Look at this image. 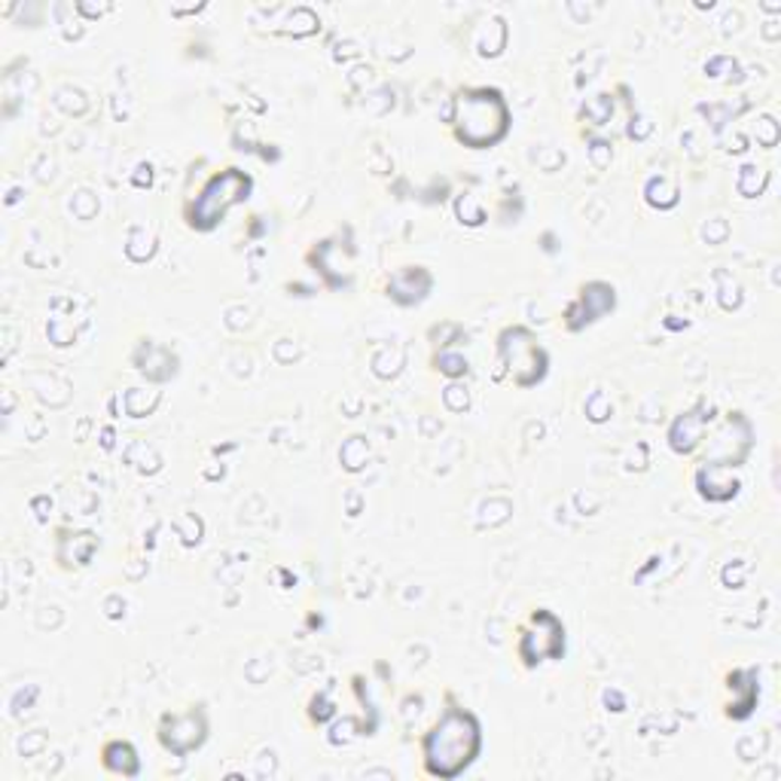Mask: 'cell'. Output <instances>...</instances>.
Here are the masks:
<instances>
[{"mask_svg":"<svg viewBox=\"0 0 781 781\" xmlns=\"http://www.w3.org/2000/svg\"><path fill=\"white\" fill-rule=\"evenodd\" d=\"M483 745L480 724L470 711L449 709L425 736V763L430 776L437 779H455L458 772L476 760Z\"/></svg>","mask_w":781,"mask_h":781,"instance_id":"obj_1","label":"cell"},{"mask_svg":"<svg viewBox=\"0 0 781 781\" xmlns=\"http://www.w3.org/2000/svg\"><path fill=\"white\" fill-rule=\"evenodd\" d=\"M455 135L473 150L497 143L510 128L507 101L497 89H468L455 99Z\"/></svg>","mask_w":781,"mask_h":781,"instance_id":"obj_2","label":"cell"},{"mask_svg":"<svg viewBox=\"0 0 781 781\" xmlns=\"http://www.w3.org/2000/svg\"><path fill=\"white\" fill-rule=\"evenodd\" d=\"M248 193H251V177H248L244 171L227 169L220 171V174H214L211 181L205 184V189H202L196 205H193V214H189V217H193V227H217L220 217H223L232 205L248 199Z\"/></svg>","mask_w":781,"mask_h":781,"instance_id":"obj_3","label":"cell"},{"mask_svg":"<svg viewBox=\"0 0 781 781\" xmlns=\"http://www.w3.org/2000/svg\"><path fill=\"white\" fill-rule=\"evenodd\" d=\"M497 352H501V360L507 364V370H510L516 384L528 388V384L543 379V372H547V355H543V348L535 342V336H531L528 330H504V333H501V342H497Z\"/></svg>","mask_w":781,"mask_h":781,"instance_id":"obj_4","label":"cell"},{"mask_svg":"<svg viewBox=\"0 0 781 781\" xmlns=\"http://www.w3.org/2000/svg\"><path fill=\"white\" fill-rule=\"evenodd\" d=\"M531 625L526 635H522V644H519V654L526 659L528 666H535L540 659L547 656H559L562 654V644H565V629L562 623L555 620L550 611H538L531 617Z\"/></svg>","mask_w":781,"mask_h":781,"instance_id":"obj_5","label":"cell"},{"mask_svg":"<svg viewBox=\"0 0 781 781\" xmlns=\"http://www.w3.org/2000/svg\"><path fill=\"white\" fill-rule=\"evenodd\" d=\"M205 733H208L205 714H202V709H193L181 714V717H169L165 721L162 745L174 754H186L193 751V748H199L202 742H205Z\"/></svg>","mask_w":781,"mask_h":781,"instance_id":"obj_6","label":"cell"},{"mask_svg":"<svg viewBox=\"0 0 781 781\" xmlns=\"http://www.w3.org/2000/svg\"><path fill=\"white\" fill-rule=\"evenodd\" d=\"M613 302H617V297H613L611 285H601V282H596V285L583 287L577 306H574V309L568 312V324L577 330V328H583V324H589V321H598L601 314L611 312Z\"/></svg>","mask_w":781,"mask_h":781,"instance_id":"obj_7","label":"cell"},{"mask_svg":"<svg viewBox=\"0 0 781 781\" xmlns=\"http://www.w3.org/2000/svg\"><path fill=\"white\" fill-rule=\"evenodd\" d=\"M702 427H705V418H702V415H697V412H690V415L678 418V422H675V427H671V440H675V437H681V434H684V440L675 443L671 449H678V452H690V449H693V446L702 440Z\"/></svg>","mask_w":781,"mask_h":781,"instance_id":"obj_8","label":"cell"},{"mask_svg":"<svg viewBox=\"0 0 781 781\" xmlns=\"http://www.w3.org/2000/svg\"><path fill=\"white\" fill-rule=\"evenodd\" d=\"M418 272L422 269H403L388 285V297H394L398 302H415V299H422L427 294V287H430V282H422V285H412L415 278H418Z\"/></svg>","mask_w":781,"mask_h":781,"instance_id":"obj_9","label":"cell"},{"mask_svg":"<svg viewBox=\"0 0 781 781\" xmlns=\"http://www.w3.org/2000/svg\"><path fill=\"white\" fill-rule=\"evenodd\" d=\"M104 763L114 769V772H123V776H135V772H138L135 748L126 745V742H111V745L104 748Z\"/></svg>","mask_w":781,"mask_h":781,"instance_id":"obj_10","label":"cell"},{"mask_svg":"<svg viewBox=\"0 0 781 781\" xmlns=\"http://www.w3.org/2000/svg\"><path fill=\"white\" fill-rule=\"evenodd\" d=\"M437 364H440V370L449 372V376H461V372H468V360H464V357H440Z\"/></svg>","mask_w":781,"mask_h":781,"instance_id":"obj_11","label":"cell"}]
</instances>
